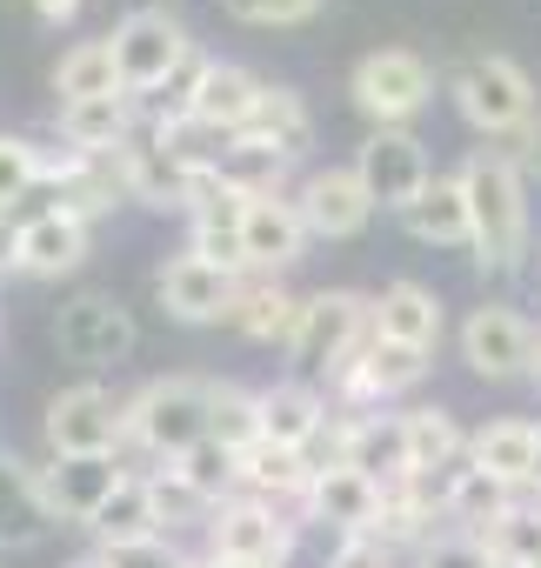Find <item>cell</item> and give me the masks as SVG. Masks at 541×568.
<instances>
[{
	"label": "cell",
	"mask_w": 541,
	"mask_h": 568,
	"mask_svg": "<svg viewBox=\"0 0 541 568\" xmlns=\"http://www.w3.org/2000/svg\"><path fill=\"white\" fill-rule=\"evenodd\" d=\"M534 568H541V561H534Z\"/></svg>",
	"instance_id": "cell-52"
},
{
	"label": "cell",
	"mask_w": 541,
	"mask_h": 568,
	"mask_svg": "<svg viewBox=\"0 0 541 568\" xmlns=\"http://www.w3.org/2000/svg\"><path fill=\"white\" fill-rule=\"evenodd\" d=\"M261 395V442H275V448H302L315 455L335 428V402L321 395V382L308 375H288V382H267L254 388Z\"/></svg>",
	"instance_id": "cell-17"
},
{
	"label": "cell",
	"mask_w": 541,
	"mask_h": 568,
	"mask_svg": "<svg viewBox=\"0 0 541 568\" xmlns=\"http://www.w3.org/2000/svg\"><path fill=\"white\" fill-rule=\"evenodd\" d=\"M121 475H127V462L121 455H54L48 468H41V495H48V508H54V521H94V508L121 488Z\"/></svg>",
	"instance_id": "cell-20"
},
{
	"label": "cell",
	"mask_w": 541,
	"mask_h": 568,
	"mask_svg": "<svg viewBox=\"0 0 541 568\" xmlns=\"http://www.w3.org/2000/svg\"><path fill=\"white\" fill-rule=\"evenodd\" d=\"M528 495L541 501V448H534V481H528Z\"/></svg>",
	"instance_id": "cell-51"
},
{
	"label": "cell",
	"mask_w": 541,
	"mask_h": 568,
	"mask_svg": "<svg viewBox=\"0 0 541 568\" xmlns=\"http://www.w3.org/2000/svg\"><path fill=\"white\" fill-rule=\"evenodd\" d=\"M315 455L302 448H275V442H254L241 448V495H261V501H282V508H302L308 481H315Z\"/></svg>",
	"instance_id": "cell-28"
},
{
	"label": "cell",
	"mask_w": 541,
	"mask_h": 568,
	"mask_svg": "<svg viewBox=\"0 0 541 568\" xmlns=\"http://www.w3.org/2000/svg\"><path fill=\"white\" fill-rule=\"evenodd\" d=\"M348 168L361 174L368 201H375V207H395V214H408V207L428 194V181H435L428 141H421L415 128H375V134L355 148V161H348Z\"/></svg>",
	"instance_id": "cell-10"
},
{
	"label": "cell",
	"mask_w": 541,
	"mask_h": 568,
	"mask_svg": "<svg viewBox=\"0 0 541 568\" xmlns=\"http://www.w3.org/2000/svg\"><path fill=\"white\" fill-rule=\"evenodd\" d=\"M207 174H187L174 154H161L147 134H134L127 148H121V187H127V201H141V207H174V214H187V201H194V187H201Z\"/></svg>",
	"instance_id": "cell-23"
},
{
	"label": "cell",
	"mask_w": 541,
	"mask_h": 568,
	"mask_svg": "<svg viewBox=\"0 0 541 568\" xmlns=\"http://www.w3.org/2000/svg\"><path fill=\"white\" fill-rule=\"evenodd\" d=\"M534 322L521 315V308H508V302H481V308H468V322H461V362H468V375H481V382H514V375H528V362H534Z\"/></svg>",
	"instance_id": "cell-14"
},
{
	"label": "cell",
	"mask_w": 541,
	"mask_h": 568,
	"mask_svg": "<svg viewBox=\"0 0 541 568\" xmlns=\"http://www.w3.org/2000/svg\"><path fill=\"white\" fill-rule=\"evenodd\" d=\"M68 568H108V555H101V548H94V555H74V561H68Z\"/></svg>",
	"instance_id": "cell-49"
},
{
	"label": "cell",
	"mask_w": 541,
	"mask_h": 568,
	"mask_svg": "<svg viewBox=\"0 0 541 568\" xmlns=\"http://www.w3.org/2000/svg\"><path fill=\"white\" fill-rule=\"evenodd\" d=\"M81 8H88V0H34V21L41 28H74Z\"/></svg>",
	"instance_id": "cell-46"
},
{
	"label": "cell",
	"mask_w": 541,
	"mask_h": 568,
	"mask_svg": "<svg viewBox=\"0 0 541 568\" xmlns=\"http://www.w3.org/2000/svg\"><path fill=\"white\" fill-rule=\"evenodd\" d=\"M54 528V508L41 495V468L0 455V548H34Z\"/></svg>",
	"instance_id": "cell-27"
},
{
	"label": "cell",
	"mask_w": 541,
	"mask_h": 568,
	"mask_svg": "<svg viewBox=\"0 0 541 568\" xmlns=\"http://www.w3.org/2000/svg\"><path fill=\"white\" fill-rule=\"evenodd\" d=\"M415 568H494V555H488V541H481V535L435 528V535L415 548Z\"/></svg>",
	"instance_id": "cell-42"
},
{
	"label": "cell",
	"mask_w": 541,
	"mask_h": 568,
	"mask_svg": "<svg viewBox=\"0 0 541 568\" xmlns=\"http://www.w3.org/2000/svg\"><path fill=\"white\" fill-rule=\"evenodd\" d=\"M468 194V254L481 274H514L528 261V174L508 148H474L455 168Z\"/></svg>",
	"instance_id": "cell-1"
},
{
	"label": "cell",
	"mask_w": 541,
	"mask_h": 568,
	"mask_svg": "<svg viewBox=\"0 0 541 568\" xmlns=\"http://www.w3.org/2000/svg\"><path fill=\"white\" fill-rule=\"evenodd\" d=\"M88 535L101 541V548H127V541H147V535H161V508H154V488H147V475H121V488L94 508V521H88Z\"/></svg>",
	"instance_id": "cell-30"
},
{
	"label": "cell",
	"mask_w": 541,
	"mask_h": 568,
	"mask_svg": "<svg viewBox=\"0 0 541 568\" xmlns=\"http://www.w3.org/2000/svg\"><path fill=\"white\" fill-rule=\"evenodd\" d=\"M88 241H94L88 221H74V214H61V207H41V214L21 221L14 274H28V281H61V274H74V267L88 261Z\"/></svg>",
	"instance_id": "cell-21"
},
{
	"label": "cell",
	"mask_w": 541,
	"mask_h": 568,
	"mask_svg": "<svg viewBox=\"0 0 541 568\" xmlns=\"http://www.w3.org/2000/svg\"><path fill=\"white\" fill-rule=\"evenodd\" d=\"M114 68H121V94L127 101H147V94H174L181 74L194 68V34L167 14V8H134L114 21Z\"/></svg>",
	"instance_id": "cell-5"
},
{
	"label": "cell",
	"mask_w": 541,
	"mask_h": 568,
	"mask_svg": "<svg viewBox=\"0 0 541 568\" xmlns=\"http://www.w3.org/2000/svg\"><path fill=\"white\" fill-rule=\"evenodd\" d=\"M221 181L241 187V194H275V187L288 181V161H282L275 148H261V141L234 134V148H227V161H221Z\"/></svg>",
	"instance_id": "cell-39"
},
{
	"label": "cell",
	"mask_w": 541,
	"mask_h": 568,
	"mask_svg": "<svg viewBox=\"0 0 541 568\" xmlns=\"http://www.w3.org/2000/svg\"><path fill=\"white\" fill-rule=\"evenodd\" d=\"M441 328H448V308H441V295L428 288V281H388V288L375 295V335L381 342H401V348H421V355H435L441 348Z\"/></svg>",
	"instance_id": "cell-22"
},
{
	"label": "cell",
	"mask_w": 541,
	"mask_h": 568,
	"mask_svg": "<svg viewBox=\"0 0 541 568\" xmlns=\"http://www.w3.org/2000/svg\"><path fill=\"white\" fill-rule=\"evenodd\" d=\"M134 342H141V328H134V315H127L121 295L81 288V295H68L54 308V348L68 362H81V368H114V362L134 355Z\"/></svg>",
	"instance_id": "cell-8"
},
{
	"label": "cell",
	"mask_w": 541,
	"mask_h": 568,
	"mask_svg": "<svg viewBox=\"0 0 541 568\" xmlns=\"http://www.w3.org/2000/svg\"><path fill=\"white\" fill-rule=\"evenodd\" d=\"M448 94L461 108V121L481 134V141H521L534 128V81L521 61L508 54H461L455 74H448Z\"/></svg>",
	"instance_id": "cell-2"
},
{
	"label": "cell",
	"mask_w": 541,
	"mask_h": 568,
	"mask_svg": "<svg viewBox=\"0 0 541 568\" xmlns=\"http://www.w3.org/2000/svg\"><path fill=\"white\" fill-rule=\"evenodd\" d=\"M247 141H261V148H275L288 168L315 148V114H308V101L295 94V88H267L261 94V114L247 121Z\"/></svg>",
	"instance_id": "cell-32"
},
{
	"label": "cell",
	"mask_w": 541,
	"mask_h": 568,
	"mask_svg": "<svg viewBox=\"0 0 541 568\" xmlns=\"http://www.w3.org/2000/svg\"><path fill=\"white\" fill-rule=\"evenodd\" d=\"M534 448H541V422L534 415H494L468 435V462L488 468L494 481H508L514 495H528L534 481Z\"/></svg>",
	"instance_id": "cell-24"
},
{
	"label": "cell",
	"mask_w": 541,
	"mask_h": 568,
	"mask_svg": "<svg viewBox=\"0 0 541 568\" xmlns=\"http://www.w3.org/2000/svg\"><path fill=\"white\" fill-rule=\"evenodd\" d=\"M481 541H488L494 568H534L541 561V501H514Z\"/></svg>",
	"instance_id": "cell-37"
},
{
	"label": "cell",
	"mask_w": 541,
	"mask_h": 568,
	"mask_svg": "<svg viewBox=\"0 0 541 568\" xmlns=\"http://www.w3.org/2000/svg\"><path fill=\"white\" fill-rule=\"evenodd\" d=\"M147 488H154V508H161V535H174V528H207V521H214V501H201L174 468H154Z\"/></svg>",
	"instance_id": "cell-41"
},
{
	"label": "cell",
	"mask_w": 541,
	"mask_h": 568,
	"mask_svg": "<svg viewBox=\"0 0 541 568\" xmlns=\"http://www.w3.org/2000/svg\"><path fill=\"white\" fill-rule=\"evenodd\" d=\"M261 94H267V81L254 68L194 54V68L174 88V108L194 114V121H207V128H221V134H247V121L261 114Z\"/></svg>",
	"instance_id": "cell-12"
},
{
	"label": "cell",
	"mask_w": 541,
	"mask_h": 568,
	"mask_svg": "<svg viewBox=\"0 0 541 568\" xmlns=\"http://www.w3.org/2000/svg\"><path fill=\"white\" fill-rule=\"evenodd\" d=\"M247 201L241 187H227L221 174H207L187 201V254L227 267V274H247Z\"/></svg>",
	"instance_id": "cell-15"
},
{
	"label": "cell",
	"mask_w": 541,
	"mask_h": 568,
	"mask_svg": "<svg viewBox=\"0 0 541 568\" xmlns=\"http://www.w3.org/2000/svg\"><path fill=\"white\" fill-rule=\"evenodd\" d=\"M54 128L68 141V154H121L141 128H134V101L127 94H101V101H68L54 108Z\"/></svg>",
	"instance_id": "cell-25"
},
{
	"label": "cell",
	"mask_w": 541,
	"mask_h": 568,
	"mask_svg": "<svg viewBox=\"0 0 541 568\" xmlns=\"http://www.w3.org/2000/svg\"><path fill=\"white\" fill-rule=\"evenodd\" d=\"M328 462H348V468H361V475L381 481V488L408 481V475H415V462H408V415H395V408L335 415V428H328Z\"/></svg>",
	"instance_id": "cell-13"
},
{
	"label": "cell",
	"mask_w": 541,
	"mask_h": 568,
	"mask_svg": "<svg viewBox=\"0 0 541 568\" xmlns=\"http://www.w3.org/2000/svg\"><path fill=\"white\" fill-rule=\"evenodd\" d=\"M302 254H308V221H302V207H295V187L254 194V201H247V274L282 281Z\"/></svg>",
	"instance_id": "cell-19"
},
{
	"label": "cell",
	"mask_w": 541,
	"mask_h": 568,
	"mask_svg": "<svg viewBox=\"0 0 541 568\" xmlns=\"http://www.w3.org/2000/svg\"><path fill=\"white\" fill-rule=\"evenodd\" d=\"M388 561H395V548L381 535H335V548H328V568H388Z\"/></svg>",
	"instance_id": "cell-45"
},
{
	"label": "cell",
	"mask_w": 541,
	"mask_h": 568,
	"mask_svg": "<svg viewBox=\"0 0 541 568\" xmlns=\"http://www.w3.org/2000/svg\"><path fill=\"white\" fill-rule=\"evenodd\" d=\"M295 207L308 221V241H355L375 221V201H368V187H361L355 168H315L295 187Z\"/></svg>",
	"instance_id": "cell-18"
},
{
	"label": "cell",
	"mask_w": 541,
	"mask_h": 568,
	"mask_svg": "<svg viewBox=\"0 0 541 568\" xmlns=\"http://www.w3.org/2000/svg\"><path fill=\"white\" fill-rule=\"evenodd\" d=\"M514 161H521V174H541V114H534V128L521 134V154H514Z\"/></svg>",
	"instance_id": "cell-47"
},
{
	"label": "cell",
	"mask_w": 541,
	"mask_h": 568,
	"mask_svg": "<svg viewBox=\"0 0 541 568\" xmlns=\"http://www.w3.org/2000/svg\"><path fill=\"white\" fill-rule=\"evenodd\" d=\"M207 435L227 442L234 455L261 442V395L241 388V382H214V415H207Z\"/></svg>",
	"instance_id": "cell-38"
},
{
	"label": "cell",
	"mask_w": 541,
	"mask_h": 568,
	"mask_svg": "<svg viewBox=\"0 0 541 568\" xmlns=\"http://www.w3.org/2000/svg\"><path fill=\"white\" fill-rule=\"evenodd\" d=\"M54 94L61 108L68 101H101V94H121V68H114V41H74L61 61H54Z\"/></svg>",
	"instance_id": "cell-35"
},
{
	"label": "cell",
	"mask_w": 541,
	"mask_h": 568,
	"mask_svg": "<svg viewBox=\"0 0 541 568\" xmlns=\"http://www.w3.org/2000/svg\"><path fill=\"white\" fill-rule=\"evenodd\" d=\"M108 568H194L167 535H147V541H127V548H101Z\"/></svg>",
	"instance_id": "cell-44"
},
{
	"label": "cell",
	"mask_w": 541,
	"mask_h": 568,
	"mask_svg": "<svg viewBox=\"0 0 541 568\" xmlns=\"http://www.w3.org/2000/svg\"><path fill=\"white\" fill-rule=\"evenodd\" d=\"M147 141L161 148V154H174L187 174H221V161H227V148H234V134H221V128H207V121H194V114H161L154 128H147Z\"/></svg>",
	"instance_id": "cell-33"
},
{
	"label": "cell",
	"mask_w": 541,
	"mask_h": 568,
	"mask_svg": "<svg viewBox=\"0 0 541 568\" xmlns=\"http://www.w3.org/2000/svg\"><path fill=\"white\" fill-rule=\"evenodd\" d=\"M302 295L282 288V281H267V274H247L241 281V302H234V328L261 348H295V328H302Z\"/></svg>",
	"instance_id": "cell-26"
},
{
	"label": "cell",
	"mask_w": 541,
	"mask_h": 568,
	"mask_svg": "<svg viewBox=\"0 0 541 568\" xmlns=\"http://www.w3.org/2000/svg\"><path fill=\"white\" fill-rule=\"evenodd\" d=\"M48 455H121L127 448V402L101 382H74L48 402Z\"/></svg>",
	"instance_id": "cell-9"
},
{
	"label": "cell",
	"mask_w": 541,
	"mask_h": 568,
	"mask_svg": "<svg viewBox=\"0 0 541 568\" xmlns=\"http://www.w3.org/2000/svg\"><path fill=\"white\" fill-rule=\"evenodd\" d=\"M41 181H48L41 141H28V134H0V214H8L14 201H28Z\"/></svg>",
	"instance_id": "cell-40"
},
{
	"label": "cell",
	"mask_w": 541,
	"mask_h": 568,
	"mask_svg": "<svg viewBox=\"0 0 541 568\" xmlns=\"http://www.w3.org/2000/svg\"><path fill=\"white\" fill-rule=\"evenodd\" d=\"M194 568H254V561H221V555H207V561H194Z\"/></svg>",
	"instance_id": "cell-50"
},
{
	"label": "cell",
	"mask_w": 541,
	"mask_h": 568,
	"mask_svg": "<svg viewBox=\"0 0 541 568\" xmlns=\"http://www.w3.org/2000/svg\"><path fill=\"white\" fill-rule=\"evenodd\" d=\"M401 221H408V234L428 241V247H468V194H461V181H455V174H435L428 194H421Z\"/></svg>",
	"instance_id": "cell-34"
},
{
	"label": "cell",
	"mask_w": 541,
	"mask_h": 568,
	"mask_svg": "<svg viewBox=\"0 0 541 568\" xmlns=\"http://www.w3.org/2000/svg\"><path fill=\"white\" fill-rule=\"evenodd\" d=\"M375 342V295H355V288H321V295H308V308H302V328H295V368L308 375V382H341L355 362H361V348Z\"/></svg>",
	"instance_id": "cell-4"
},
{
	"label": "cell",
	"mask_w": 541,
	"mask_h": 568,
	"mask_svg": "<svg viewBox=\"0 0 541 568\" xmlns=\"http://www.w3.org/2000/svg\"><path fill=\"white\" fill-rule=\"evenodd\" d=\"M528 382H534V395H541V335H534V362H528Z\"/></svg>",
	"instance_id": "cell-48"
},
{
	"label": "cell",
	"mask_w": 541,
	"mask_h": 568,
	"mask_svg": "<svg viewBox=\"0 0 541 568\" xmlns=\"http://www.w3.org/2000/svg\"><path fill=\"white\" fill-rule=\"evenodd\" d=\"M295 528H302V521H295L282 501H261V495H227L201 535H207V555H221V561L288 568V555H295Z\"/></svg>",
	"instance_id": "cell-6"
},
{
	"label": "cell",
	"mask_w": 541,
	"mask_h": 568,
	"mask_svg": "<svg viewBox=\"0 0 541 568\" xmlns=\"http://www.w3.org/2000/svg\"><path fill=\"white\" fill-rule=\"evenodd\" d=\"M348 94H355V108H361L375 128H408V121L435 101V68H428L421 54H408V48H375V54L355 61Z\"/></svg>",
	"instance_id": "cell-7"
},
{
	"label": "cell",
	"mask_w": 541,
	"mask_h": 568,
	"mask_svg": "<svg viewBox=\"0 0 541 568\" xmlns=\"http://www.w3.org/2000/svg\"><path fill=\"white\" fill-rule=\"evenodd\" d=\"M328 8V0H221L227 21H247V28H302Z\"/></svg>",
	"instance_id": "cell-43"
},
{
	"label": "cell",
	"mask_w": 541,
	"mask_h": 568,
	"mask_svg": "<svg viewBox=\"0 0 541 568\" xmlns=\"http://www.w3.org/2000/svg\"><path fill=\"white\" fill-rule=\"evenodd\" d=\"M161 468H174V475H181L201 501H214V508H221L227 495H241V455H234L227 442H214V435H207V442H194L181 462H161Z\"/></svg>",
	"instance_id": "cell-36"
},
{
	"label": "cell",
	"mask_w": 541,
	"mask_h": 568,
	"mask_svg": "<svg viewBox=\"0 0 541 568\" xmlns=\"http://www.w3.org/2000/svg\"><path fill=\"white\" fill-rule=\"evenodd\" d=\"M381 508H388V488L368 481L348 462H321L315 481H308V495H302V521H321L328 535H375Z\"/></svg>",
	"instance_id": "cell-16"
},
{
	"label": "cell",
	"mask_w": 541,
	"mask_h": 568,
	"mask_svg": "<svg viewBox=\"0 0 541 568\" xmlns=\"http://www.w3.org/2000/svg\"><path fill=\"white\" fill-rule=\"evenodd\" d=\"M401 415H408V462H415V475L448 481V475L468 462V435H461V422H455L448 408H401Z\"/></svg>",
	"instance_id": "cell-31"
},
{
	"label": "cell",
	"mask_w": 541,
	"mask_h": 568,
	"mask_svg": "<svg viewBox=\"0 0 541 568\" xmlns=\"http://www.w3.org/2000/svg\"><path fill=\"white\" fill-rule=\"evenodd\" d=\"M241 281L247 274H227L201 254H167L154 267V302L167 308V322H187V328H214V322H234V302H241Z\"/></svg>",
	"instance_id": "cell-11"
},
{
	"label": "cell",
	"mask_w": 541,
	"mask_h": 568,
	"mask_svg": "<svg viewBox=\"0 0 541 568\" xmlns=\"http://www.w3.org/2000/svg\"><path fill=\"white\" fill-rule=\"evenodd\" d=\"M514 501H521V495H514L508 481H494L488 468L461 462V468L448 475V488H441V521H448V528H461V535H488Z\"/></svg>",
	"instance_id": "cell-29"
},
{
	"label": "cell",
	"mask_w": 541,
	"mask_h": 568,
	"mask_svg": "<svg viewBox=\"0 0 541 568\" xmlns=\"http://www.w3.org/2000/svg\"><path fill=\"white\" fill-rule=\"evenodd\" d=\"M207 415H214V382L201 375H161L147 388L127 395V448L161 462H181L194 442H207Z\"/></svg>",
	"instance_id": "cell-3"
}]
</instances>
